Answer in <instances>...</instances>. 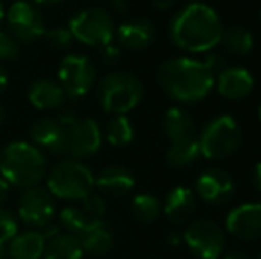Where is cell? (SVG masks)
I'll return each mask as SVG.
<instances>
[{"mask_svg":"<svg viewBox=\"0 0 261 259\" xmlns=\"http://www.w3.org/2000/svg\"><path fill=\"white\" fill-rule=\"evenodd\" d=\"M201 156L199 142L194 137H185L179 140L171 142L167 153H165V162L172 169H183L192 163H196Z\"/></svg>","mask_w":261,"mask_h":259,"instance_id":"obj_23","label":"cell"},{"mask_svg":"<svg viewBox=\"0 0 261 259\" xmlns=\"http://www.w3.org/2000/svg\"><path fill=\"white\" fill-rule=\"evenodd\" d=\"M61 224L62 227L66 229V233L69 235H75L76 238L84 235L86 231H89L98 220L101 218H91L82 208H76V206H66L64 210L61 211Z\"/></svg>","mask_w":261,"mask_h":259,"instance_id":"obj_27","label":"cell"},{"mask_svg":"<svg viewBox=\"0 0 261 259\" xmlns=\"http://www.w3.org/2000/svg\"><path fill=\"white\" fill-rule=\"evenodd\" d=\"M144 98V85L128 71H112L101 78L98 85V100L105 112L126 116Z\"/></svg>","mask_w":261,"mask_h":259,"instance_id":"obj_4","label":"cell"},{"mask_svg":"<svg viewBox=\"0 0 261 259\" xmlns=\"http://www.w3.org/2000/svg\"><path fill=\"white\" fill-rule=\"evenodd\" d=\"M258 259H261V254H259V257H258Z\"/></svg>","mask_w":261,"mask_h":259,"instance_id":"obj_49","label":"cell"},{"mask_svg":"<svg viewBox=\"0 0 261 259\" xmlns=\"http://www.w3.org/2000/svg\"><path fill=\"white\" fill-rule=\"evenodd\" d=\"M18 235V218L9 210L0 208V243H9Z\"/></svg>","mask_w":261,"mask_h":259,"instance_id":"obj_30","label":"cell"},{"mask_svg":"<svg viewBox=\"0 0 261 259\" xmlns=\"http://www.w3.org/2000/svg\"><path fill=\"white\" fill-rule=\"evenodd\" d=\"M151 4H153V7H156V9L167 11V9H171V7L174 6L176 0H151Z\"/></svg>","mask_w":261,"mask_h":259,"instance_id":"obj_37","label":"cell"},{"mask_svg":"<svg viewBox=\"0 0 261 259\" xmlns=\"http://www.w3.org/2000/svg\"><path fill=\"white\" fill-rule=\"evenodd\" d=\"M181 240L197 259H220L226 247V235L222 227L208 218L190 222Z\"/></svg>","mask_w":261,"mask_h":259,"instance_id":"obj_9","label":"cell"},{"mask_svg":"<svg viewBox=\"0 0 261 259\" xmlns=\"http://www.w3.org/2000/svg\"><path fill=\"white\" fill-rule=\"evenodd\" d=\"M36 4H45V6H52V4H57V2H62V0H32Z\"/></svg>","mask_w":261,"mask_h":259,"instance_id":"obj_42","label":"cell"},{"mask_svg":"<svg viewBox=\"0 0 261 259\" xmlns=\"http://www.w3.org/2000/svg\"><path fill=\"white\" fill-rule=\"evenodd\" d=\"M156 80L162 91L179 103H196L212 93L215 75L203 61L192 57H172L160 64Z\"/></svg>","mask_w":261,"mask_h":259,"instance_id":"obj_2","label":"cell"},{"mask_svg":"<svg viewBox=\"0 0 261 259\" xmlns=\"http://www.w3.org/2000/svg\"><path fill=\"white\" fill-rule=\"evenodd\" d=\"M48 233L25 231L18 233L7 243V254L11 259H41L45 254Z\"/></svg>","mask_w":261,"mask_h":259,"instance_id":"obj_19","label":"cell"},{"mask_svg":"<svg viewBox=\"0 0 261 259\" xmlns=\"http://www.w3.org/2000/svg\"><path fill=\"white\" fill-rule=\"evenodd\" d=\"M135 137V130L132 121L126 116H116L112 121L107 125L105 130V138L110 146H116V148H124L128 146Z\"/></svg>","mask_w":261,"mask_h":259,"instance_id":"obj_28","label":"cell"},{"mask_svg":"<svg viewBox=\"0 0 261 259\" xmlns=\"http://www.w3.org/2000/svg\"><path fill=\"white\" fill-rule=\"evenodd\" d=\"M94 188V176L89 167L79 160H64L48 174V188L54 197L62 200H82Z\"/></svg>","mask_w":261,"mask_h":259,"instance_id":"obj_6","label":"cell"},{"mask_svg":"<svg viewBox=\"0 0 261 259\" xmlns=\"http://www.w3.org/2000/svg\"><path fill=\"white\" fill-rule=\"evenodd\" d=\"M84 249L80 240L69 233H54L48 236L45 247V259H82Z\"/></svg>","mask_w":261,"mask_h":259,"instance_id":"obj_22","label":"cell"},{"mask_svg":"<svg viewBox=\"0 0 261 259\" xmlns=\"http://www.w3.org/2000/svg\"><path fill=\"white\" fill-rule=\"evenodd\" d=\"M62 140L59 148V156H68L71 160H80L93 156L101 148V130L98 123L91 118H61Z\"/></svg>","mask_w":261,"mask_h":259,"instance_id":"obj_7","label":"cell"},{"mask_svg":"<svg viewBox=\"0 0 261 259\" xmlns=\"http://www.w3.org/2000/svg\"><path fill=\"white\" fill-rule=\"evenodd\" d=\"M4 119H6V110H4V107L0 105V125L4 123Z\"/></svg>","mask_w":261,"mask_h":259,"instance_id":"obj_44","label":"cell"},{"mask_svg":"<svg viewBox=\"0 0 261 259\" xmlns=\"http://www.w3.org/2000/svg\"><path fill=\"white\" fill-rule=\"evenodd\" d=\"M55 215L54 195L46 188L32 187L23 192L18 204V217L31 227H46Z\"/></svg>","mask_w":261,"mask_h":259,"instance_id":"obj_12","label":"cell"},{"mask_svg":"<svg viewBox=\"0 0 261 259\" xmlns=\"http://www.w3.org/2000/svg\"><path fill=\"white\" fill-rule=\"evenodd\" d=\"M222 259H251V257H249L247 254L244 252V250L233 249V250H229V252L224 254V257H222Z\"/></svg>","mask_w":261,"mask_h":259,"instance_id":"obj_38","label":"cell"},{"mask_svg":"<svg viewBox=\"0 0 261 259\" xmlns=\"http://www.w3.org/2000/svg\"><path fill=\"white\" fill-rule=\"evenodd\" d=\"M7 25H9L11 36L21 43H34L46 34L43 14L34 4L27 0H18L9 7Z\"/></svg>","mask_w":261,"mask_h":259,"instance_id":"obj_10","label":"cell"},{"mask_svg":"<svg viewBox=\"0 0 261 259\" xmlns=\"http://www.w3.org/2000/svg\"><path fill=\"white\" fill-rule=\"evenodd\" d=\"M80 245H82L84 252L91 254V256H105L112 250L114 247V236L109 225L103 220H98L89 231H86L80 236Z\"/></svg>","mask_w":261,"mask_h":259,"instance_id":"obj_25","label":"cell"},{"mask_svg":"<svg viewBox=\"0 0 261 259\" xmlns=\"http://www.w3.org/2000/svg\"><path fill=\"white\" fill-rule=\"evenodd\" d=\"M162 213V203L151 194H139L132 199V215L142 224H151Z\"/></svg>","mask_w":261,"mask_h":259,"instance_id":"obj_29","label":"cell"},{"mask_svg":"<svg viewBox=\"0 0 261 259\" xmlns=\"http://www.w3.org/2000/svg\"><path fill=\"white\" fill-rule=\"evenodd\" d=\"M116 38L123 48L132 50V52H141V50H146L153 45L156 38V31L151 21L144 20V18H137V20L121 23L116 31Z\"/></svg>","mask_w":261,"mask_h":259,"instance_id":"obj_16","label":"cell"},{"mask_svg":"<svg viewBox=\"0 0 261 259\" xmlns=\"http://www.w3.org/2000/svg\"><path fill=\"white\" fill-rule=\"evenodd\" d=\"M7 82H9V76H7L6 69H4L2 66H0V93H2V91L6 89Z\"/></svg>","mask_w":261,"mask_h":259,"instance_id":"obj_41","label":"cell"},{"mask_svg":"<svg viewBox=\"0 0 261 259\" xmlns=\"http://www.w3.org/2000/svg\"><path fill=\"white\" fill-rule=\"evenodd\" d=\"M20 53L18 41L11 36V32L0 31V61H13Z\"/></svg>","mask_w":261,"mask_h":259,"instance_id":"obj_33","label":"cell"},{"mask_svg":"<svg viewBox=\"0 0 261 259\" xmlns=\"http://www.w3.org/2000/svg\"><path fill=\"white\" fill-rule=\"evenodd\" d=\"M0 259H6V245L0 243Z\"/></svg>","mask_w":261,"mask_h":259,"instance_id":"obj_43","label":"cell"},{"mask_svg":"<svg viewBox=\"0 0 261 259\" xmlns=\"http://www.w3.org/2000/svg\"><path fill=\"white\" fill-rule=\"evenodd\" d=\"M217 93L229 101H238L247 98L254 89V76L242 66H226L215 76Z\"/></svg>","mask_w":261,"mask_h":259,"instance_id":"obj_15","label":"cell"},{"mask_svg":"<svg viewBox=\"0 0 261 259\" xmlns=\"http://www.w3.org/2000/svg\"><path fill=\"white\" fill-rule=\"evenodd\" d=\"M220 45L226 50V53L244 57L254 48V36H252L251 31H247L242 25H233V27L224 28Z\"/></svg>","mask_w":261,"mask_h":259,"instance_id":"obj_26","label":"cell"},{"mask_svg":"<svg viewBox=\"0 0 261 259\" xmlns=\"http://www.w3.org/2000/svg\"><path fill=\"white\" fill-rule=\"evenodd\" d=\"M94 187L110 197H124L135 187V176L123 165H109L94 178Z\"/></svg>","mask_w":261,"mask_h":259,"instance_id":"obj_18","label":"cell"},{"mask_svg":"<svg viewBox=\"0 0 261 259\" xmlns=\"http://www.w3.org/2000/svg\"><path fill=\"white\" fill-rule=\"evenodd\" d=\"M222 21L213 7L203 2H190L172 16L169 38L176 48L187 53H206L220 45Z\"/></svg>","mask_w":261,"mask_h":259,"instance_id":"obj_1","label":"cell"},{"mask_svg":"<svg viewBox=\"0 0 261 259\" xmlns=\"http://www.w3.org/2000/svg\"><path fill=\"white\" fill-rule=\"evenodd\" d=\"M252 178H254L256 190H258V192H259V195H261V162L256 163V167H254V172H252Z\"/></svg>","mask_w":261,"mask_h":259,"instance_id":"obj_39","label":"cell"},{"mask_svg":"<svg viewBox=\"0 0 261 259\" xmlns=\"http://www.w3.org/2000/svg\"><path fill=\"white\" fill-rule=\"evenodd\" d=\"M119 59H121V52H119V48H117V46H114L112 43L101 46V61H103L105 64L114 66Z\"/></svg>","mask_w":261,"mask_h":259,"instance_id":"obj_35","label":"cell"},{"mask_svg":"<svg viewBox=\"0 0 261 259\" xmlns=\"http://www.w3.org/2000/svg\"><path fill=\"white\" fill-rule=\"evenodd\" d=\"M197 142H199L201 156L208 160H224L240 148V125L231 116H215L203 126Z\"/></svg>","mask_w":261,"mask_h":259,"instance_id":"obj_5","label":"cell"},{"mask_svg":"<svg viewBox=\"0 0 261 259\" xmlns=\"http://www.w3.org/2000/svg\"><path fill=\"white\" fill-rule=\"evenodd\" d=\"M32 144L39 149H46L52 155H59L62 140V123L55 118H41L31 126Z\"/></svg>","mask_w":261,"mask_h":259,"instance_id":"obj_20","label":"cell"},{"mask_svg":"<svg viewBox=\"0 0 261 259\" xmlns=\"http://www.w3.org/2000/svg\"><path fill=\"white\" fill-rule=\"evenodd\" d=\"M259 21H261V7H259Z\"/></svg>","mask_w":261,"mask_h":259,"instance_id":"obj_48","label":"cell"},{"mask_svg":"<svg viewBox=\"0 0 261 259\" xmlns=\"http://www.w3.org/2000/svg\"><path fill=\"white\" fill-rule=\"evenodd\" d=\"M189 2H201V0H189Z\"/></svg>","mask_w":261,"mask_h":259,"instance_id":"obj_47","label":"cell"},{"mask_svg":"<svg viewBox=\"0 0 261 259\" xmlns=\"http://www.w3.org/2000/svg\"><path fill=\"white\" fill-rule=\"evenodd\" d=\"M194 118L179 107H171L162 118V131L171 142L194 135Z\"/></svg>","mask_w":261,"mask_h":259,"instance_id":"obj_24","label":"cell"},{"mask_svg":"<svg viewBox=\"0 0 261 259\" xmlns=\"http://www.w3.org/2000/svg\"><path fill=\"white\" fill-rule=\"evenodd\" d=\"M4 16H6V13H4V6H2V2H0V23L4 21Z\"/></svg>","mask_w":261,"mask_h":259,"instance_id":"obj_45","label":"cell"},{"mask_svg":"<svg viewBox=\"0 0 261 259\" xmlns=\"http://www.w3.org/2000/svg\"><path fill=\"white\" fill-rule=\"evenodd\" d=\"M66 100V93L54 80H36L29 87V101L39 110H55Z\"/></svg>","mask_w":261,"mask_h":259,"instance_id":"obj_21","label":"cell"},{"mask_svg":"<svg viewBox=\"0 0 261 259\" xmlns=\"http://www.w3.org/2000/svg\"><path fill=\"white\" fill-rule=\"evenodd\" d=\"M80 203H82L80 208H82L91 218H101L107 211V204H105L103 197L98 195V194H93V192H91L87 197H84Z\"/></svg>","mask_w":261,"mask_h":259,"instance_id":"obj_32","label":"cell"},{"mask_svg":"<svg viewBox=\"0 0 261 259\" xmlns=\"http://www.w3.org/2000/svg\"><path fill=\"white\" fill-rule=\"evenodd\" d=\"M96 82V69L84 55H66L59 66V85L66 96L80 98L91 91Z\"/></svg>","mask_w":261,"mask_h":259,"instance_id":"obj_11","label":"cell"},{"mask_svg":"<svg viewBox=\"0 0 261 259\" xmlns=\"http://www.w3.org/2000/svg\"><path fill=\"white\" fill-rule=\"evenodd\" d=\"M110 6H112V11L116 14H126L130 6H128V0H110Z\"/></svg>","mask_w":261,"mask_h":259,"instance_id":"obj_36","label":"cell"},{"mask_svg":"<svg viewBox=\"0 0 261 259\" xmlns=\"http://www.w3.org/2000/svg\"><path fill=\"white\" fill-rule=\"evenodd\" d=\"M46 41L52 48H57V50H64L68 48L69 45L73 43V34L69 28L66 27H57V28H52V31H46Z\"/></svg>","mask_w":261,"mask_h":259,"instance_id":"obj_31","label":"cell"},{"mask_svg":"<svg viewBox=\"0 0 261 259\" xmlns=\"http://www.w3.org/2000/svg\"><path fill=\"white\" fill-rule=\"evenodd\" d=\"M258 116H259V121H261V105H259V110H258Z\"/></svg>","mask_w":261,"mask_h":259,"instance_id":"obj_46","label":"cell"},{"mask_svg":"<svg viewBox=\"0 0 261 259\" xmlns=\"http://www.w3.org/2000/svg\"><path fill=\"white\" fill-rule=\"evenodd\" d=\"M68 28L73 39L87 46H105L116 36V25L110 13L100 7H87L69 20Z\"/></svg>","mask_w":261,"mask_h":259,"instance_id":"obj_8","label":"cell"},{"mask_svg":"<svg viewBox=\"0 0 261 259\" xmlns=\"http://www.w3.org/2000/svg\"><path fill=\"white\" fill-rule=\"evenodd\" d=\"M46 174V158L29 142H11L0 151V176L16 188L38 187Z\"/></svg>","mask_w":261,"mask_h":259,"instance_id":"obj_3","label":"cell"},{"mask_svg":"<svg viewBox=\"0 0 261 259\" xmlns=\"http://www.w3.org/2000/svg\"><path fill=\"white\" fill-rule=\"evenodd\" d=\"M226 229L234 238L252 242L261 238V203H244L226 217Z\"/></svg>","mask_w":261,"mask_h":259,"instance_id":"obj_14","label":"cell"},{"mask_svg":"<svg viewBox=\"0 0 261 259\" xmlns=\"http://www.w3.org/2000/svg\"><path fill=\"white\" fill-rule=\"evenodd\" d=\"M197 208V199L194 190L189 187H176L167 194L164 200L162 211L172 224H187L194 217Z\"/></svg>","mask_w":261,"mask_h":259,"instance_id":"obj_17","label":"cell"},{"mask_svg":"<svg viewBox=\"0 0 261 259\" xmlns=\"http://www.w3.org/2000/svg\"><path fill=\"white\" fill-rule=\"evenodd\" d=\"M234 194V181L229 172L220 167H210L203 170L196 180V197L201 200L220 206L226 204Z\"/></svg>","mask_w":261,"mask_h":259,"instance_id":"obj_13","label":"cell"},{"mask_svg":"<svg viewBox=\"0 0 261 259\" xmlns=\"http://www.w3.org/2000/svg\"><path fill=\"white\" fill-rule=\"evenodd\" d=\"M203 63L212 69V73L215 76L226 68V59L222 57V53H217V52H206V57L203 59Z\"/></svg>","mask_w":261,"mask_h":259,"instance_id":"obj_34","label":"cell"},{"mask_svg":"<svg viewBox=\"0 0 261 259\" xmlns=\"http://www.w3.org/2000/svg\"><path fill=\"white\" fill-rule=\"evenodd\" d=\"M9 187H11V185L7 183L2 176H0V203H4V200H6L7 194H9Z\"/></svg>","mask_w":261,"mask_h":259,"instance_id":"obj_40","label":"cell"}]
</instances>
